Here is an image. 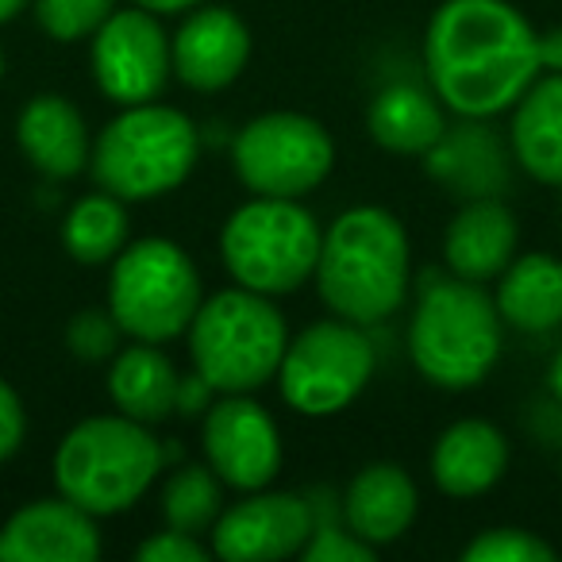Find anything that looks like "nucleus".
<instances>
[{
	"instance_id": "obj_23",
	"label": "nucleus",
	"mask_w": 562,
	"mask_h": 562,
	"mask_svg": "<svg viewBox=\"0 0 562 562\" xmlns=\"http://www.w3.org/2000/svg\"><path fill=\"white\" fill-rule=\"evenodd\" d=\"M493 301L508 328L547 336L562 324V262L547 250L516 255L497 278Z\"/></svg>"
},
{
	"instance_id": "obj_22",
	"label": "nucleus",
	"mask_w": 562,
	"mask_h": 562,
	"mask_svg": "<svg viewBox=\"0 0 562 562\" xmlns=\"http://www.w3.org/2000/svg\"><path fill=\"white\" fill-rule=\"evenodd\" d=\"M178 367L162 344H139L120 347L109 367V401L116 413L132 416L139 424H162L173 416L178 405Z\"/></svg>"
},
{
	"instance_id": "obj_6",
	"label": "nucleus",
	"mask_w": 562,
	"mask_h": 562,
	"mask_svg": "<svg viewBox=\"0 0 562 562\" xmlns=\"http://www.w3.org/2000/svg\"><path fill=\"white\" fill-rule=\"evenodd\" d=\"M189 359L216 393H255L278 378L290 347V324L273 297L243 285L201 301L189 324Z\"/></svg>"
},
{
	"instance_id": "obj_4",
	"label": "nucleus",
	"mask_w": 562,
	"mask_h": 562,
	"mask_svg": "<svg viewBox=\"0 0 562 562\" xmlns=\"http://www.w3.org/2000/svg\"><path fill=\"white\" fill-rule=\"evenodd\" d=\"M162 443L150 436V424L124 413L89 416L74 424L55 447V490L93 513L97 520L135 508L162 470Z\"/></svg>"
},
{
	"instance_id": "obj_28",
	"label": "nucleus",
	"mask_w": 562,
	"mask_h": 562,
	"mask_svg": "<svg viewBox=\"0 0 562 562\" xmlns=\"http://www.w3.org/2000/svg\"><path fill=\"white\" fill-rule=\"evenodd\" d=\"M554 547L524 528H485L462 547V562H551Z\"/></svg>"
},
{
	"instance_id": "obj_11",
	"label": "nucleus",
	"mask_w": 562,
	"mask_h": 562,
	"mask_svg": "<svg viewBox=\"0 0 562 562\" xmlns=\"http://www.w3.org/2000/svg\"><path fill=\"white\" fill-rule=\"evenodd\" d=\"M89 66L93 81L112 104H147L166 93L173 78L170 35L162 27V16L139 9H116L104 27L93 35Z\"/></svg>"
},
{
	"instance_id": "obj_5",
	"label": "nucleus",
	"mask_w": 562,
	"mask_h": 562,
	"mask_svg": "<svg viewBox=\"0 0 562 562\" xmlns=\"http://www.w3.org/2000/svg\"><path fill=\"white\" fill-rule=\"evenodd\" d=\"M201 155L196 124L173 104H127L97 132L89 173L97 189L139 204L166 196L189 181Z\"/></svg>"
},
{
	"instance_id": "obj_2",
	"label": "nucleus",
	"mask_w": 562,
	"mask_h": 562,
	"mask_svg": "<svg viewBox=\"0 0 562 562\" xmlns=\"http://www.w3.org/2000/svg\"><path fill=\"white\" fill-rule=\"evenodd\" d=\"M313 281L331 316L362 328L390 321L413 285V243L405 224L382 204L339 212L324 227Z\"/></svg>"
},
{
	"instance_id": "obj_24",
	"label": "nucleus",
	"mask_w": 562,
	"mask_h": 562,
	"mask_svg": "<svg viewBox=\"0 0 562 562\" xmlns=\"http://www.w3.org/2000/svg\"><path fill=\"white\" fill-rule=\"evenodd\" d=\"M367 132L390 155H428L447 132V109L431 89L413 81H393L370 101Z\"/></svg>"
},
{
	"instance_id": "obj_37",
	"label": "nucleus",
	"mask_w": 562,
	"mask_h": 562,
	"mask_svg": "<svg viewBox=\"0 0 562 562\" xmlns=\"http://www.w3.org/2000/svg\"><path fill=\"white\" fill-rule=\"evenodd\" d=\"M35 0H0V24H12L16 16H24Z\"/></svg>"
},
{
	"instance_id": "obj_14",
	"label": "nucleus",
	"mask_w": 562,
	"mask_h": 562,
	"mask_svg": "<svg viewBox=\"0 0 562 562\" xmlns=\"http://www.w3.org/2000/svg\"><path fill=\"white\" fill-rule=\"evenodd\" d=\"M250 27L224 4H196L170 35L173 78L193 93H220L235 86L250 63Z\"/></svg>"
},
{
	"instance_id": "obj_34",
	"label": "nucleus",
	"mask_w": 562,
	"mask_h": 562,
	"mask_svg": "<svg viewBox=\"0 0 562 562\" xmlns=\"http://www.w3.org/2000/svg\"><path fill=\"white\" fill-rule=\"evenodd\" d=\"M539 70L562 74V27L539 32Z\"/></svg>"
},
{
	"instance_id": "obj_27",
	"label": "nucleus",
	"mask_w": 562,
	"mask_h": 562,
	"mask_svg": "<svg viewBox=\"0 0 562 562\" xmlns=\"http://www.w3.org/2000/svg\"><path fill=\"white\" fill-rule=\"evenodd\" d=\"M120 9V0H35V24L55 43H81L93 40L104 20Z\"/></svg>"
},
{
	"instance_id": "obj_36",
	"label": "nucleus",
	"mask_w": 562,
	"mask_h": 562,
	"mask_svg": "<svg viewBox=\"0 0 562 562\" xmlns=\"http://www.w3.org/2000/svg\"><path fill=\"white\" fill-rule=\"evenodd\" d=\"M547 390H551V397L562 405V347L554 351L551 367H547Z\"/></svg>"
},
{
	"instance_id": "obj_17",
	"label": "nucleus",
	"mask_w": 562,
	"mask_h": 562,
	"mask_svg": "<svg viewBox=\"0 0 562 562\" xmlns=\"http://www.w3.org/2000/svg\"><path fill=\"white\" fill-rule=\"evenodd\" d=\"M339 513H344L347 528L378 551V547L397 543L413 528L416 513H420V493H416V482L405 467L367 462L347 482L344 497H339Z\"/></svg>"
},
{
	"instance_id": "obj_15",
	"label": "nucleus",
	"mask_w": 562,
	"mask_h": 562,
	"mask_svg": "<svg viewBox=\"0 0 562 562\" xmlns=\"http://www.w3.org/2000/svg\"><path fill=\"white\" fill-rule=\"evenodd\" d=\"M97 554V516L63 493L27 501L0 528V559L9 562H93Z\"/></svg>"
},
{
	"instance_id": "obj_9",
	"label": "nucleus",
	"mask_w": 562,
	"mask_h": 562,
	"mask_svg": "<svg viewBox=\"0 0 562 562\" xmlns=\"http://www.w3.org/2000/svg\"><path fill=\"white\" fill-rule=\"evenodd\" d=\"M374 367L378 355L362 324H351L344 316L316 321L290 336L285 359L278 367L281 401L297 416L328 420L362 397Z\"/></svg>"
},
{
	"instance_id": "obj_13",
	"label": "nucleus",
	"mask_w": 562,
	"mask_h": 562,
	"mask_svg": "<svg viewBox=\"0 0 562 562\" xmlns=\"http://www.w3.org/2000/svg\"><path fill=\"white\" fill-rule=\"evenodd\" d=\"M316 528L313 501L293 490H250L243 501L224 505L209 531V547L227 562H273L305 551Z\"/></svg>"
},
{
	"instance_id": "obj_26",
	"label": "nucleus",
	"mask_w": 562,
	"mask_h": 562,
	"mask_svg": "<svg viewBox=\"0 0 562 562\" xmlns=\"http://www.w3.org/2000/svg\"><path fill=\"white\" fill-rule=\"evenodd\" d=\"M224 513V482L209 462H186L162 485V520L166 528L209 536Z\"/></svg>"
},
{
	"instance_id": "obj_7",
	"label": "nucleus",
	"mask_w": 562,
	"mask_h": 562,
	"mask_svg": "<svg viewBox=\"0 0 562 562\" xmlns=\"http://www.w3.org/2000/svg\"><path fill=\"white\" fill-rule=\"evenodd\" d=\"M321 239L324 227L301 201L250 196L220 227V258L235 285L278 301L313 281Z\"/></svg>"
},
{
	"instance_id": "obj_1",
	"label": "nucleus",
	"mask_w": 562,
	"mask_h": 562,
	"mask_svg": "<svg viewBox=\"0 0 562 562\" xmlns=\"http://www.w3.org/2000/svg\"><path fill=\"white\" fill-rule=\"evenodd\" d=\"M424 74L459 120H493L539 78V32L508 0H443L424 27Z\"/></svg>"
},
{
	"instance_id": "obj_31",
	"label": "nucleus",
	"mask_w": 562,
	"mask_h": 562,
	"mask_svg": "<svg viewBox=\"0 0 562 562\" xmlns=\"http://www.w3.org/2000/svg\"><path fill=\"white\" fill-rule=\"evenodd\" d=\"M135 559L139 562H209L212 547H204L201 536L166 528V531H155V536L143 539L139 551H135Z\"/></svg>"
},
{
	"instance_id": "obj_12",
	"label": "nucleus",
	"mask_w": 562,
	"mask_h": 562,
	"mask_svg": "<svg viewBox=\"0 0 562 562\" xmlns=\"http://www.w3.org/2000/svg\"><path fill=\"white\" fill-rule=\"evenodd\" d=\"M204 462L227 490H266L281 470V431L250 393H220L201 416Z\"/></svg>"
},
{
	"instance_id": "obj_25",
	"label": "nucleus",
	"mask_w": 562,
	"mask_h": 562,
	"mask_svg": "<svg viewBox=\"0 0 562 562\" xmlns=\"http://www.w3.org/2000/svg\"><path fill=\"white\" fill-rule=\"evenodd\" d=\"M127 243H132L127 201H120L109 189L74 201V209L63 220V247L81 266H112V258Z\"/></svg>"
},
{
	"instance_id": "obj_38",
	"label": "nucleus",
	"mask_w": 562,
	"mask_h": 562,
	"mask_svg": "<svg viewBox=\"0 0 562 562\" xmlns=\"http://www.w3.org/2000/svg\"><path fill=\"white\" fill-rule=\"evenodd\" d=\"M0 78H4V50H0Z\"/></svg>"
},
{
	"instance_id": "obj_29",
	"label": "nucleus",
	"mask_w": 562,
	"mask_h": 562,
	"mask_svg": "<svg viewBox=\"0 0 562 562\" xmlns=\"http://www.w3.org/2000/svg\"><path fill=\"white\" fill-rule=\"evenodd\" d=\"M313 516H316V528H313V536H308L305 551H301L305 562H370L378 554L374 547L362 543V539L347 528L339 505L331 516H324V508L313 505Z\"/></svg>"
},
{
	"instance_id": "obj_35",
	"label": "nucleus",
	"mask_w": 562,
	"mask_h": 562,
	"mask_svg": "<svg viewBox=\"0 0 562 562\" xmlns=\"http://www.w3.org/2000/svg\"><path fill=\"white\" fill-rule=\"evenodd\" d=\"M127 4H139V9L155 12V16H186L189 9H196L204 0H127Z\"/></svg>"
},
{
	"instance_id": "obj_3",
	"label": "nucleus",
	"mask_w": 562,
	"mask_h": 562,
	"mask_svg": "<svg viewBox=\"0 0 562 562\" xmlns=\"http://www.w3.org/2000/svg\"><path fill=\"white\" fill-rule=\"evenodd\" d=\"M505 347L497 301L467 278H436L416 297L408 321V359L436 390H474L493 374Z\"/></svg>"
},
{
	"instance_id": "obj_33",
	"label": "nucleus",
	"mask_w": 562,
	"mask_h": 562,
	"mask_svg": "<svg viewBox=\"0 0 562 562\" xmlns=\"http://www.w3.org/2000/svg\"><path fill=\"white\" fill-rule=\"evenodd\" d=\"M216 397L220 393L212 390V382H204V378L193 370V374L178 378V405H173V413L178 416H204Z\"/></svg>"
},
{
	"instance_id": "obj_21",
	"label": "nucleus",
	"mask_w": 562,
	"mask_h": 562,
	"mask_svg": "<svg viewBox=\"0 0 562 562\" xmlns=\"http://www.w3.org/2000/svg\"><path fill=\"white\" fill-rule=\"evenodd\" d=\"M508 150L524 173L562 189V74H539L513 104Z\"/></svg>"
},
{
	"instance_id": "obj_16",
	"label": "nucleus",
	"mask_w": 562,
	"mask_h": 562,
	"mask_svg": "<svg viewBox=\"0 0 562 562\" xmlns=\"http://www.w3.org/2000/svg\"><path fill=\"white\" fill-rule=\"evenodd\" d=\"M520 255V224L501 196H470L459 204L443 232V258L454 278L497 281L505 266Z\"/></svg>"
},
{
	"instance_id": "obj_20",
	"label": "nucleus",
	"mask_w": 562,
	"mask_h": 562,
	"mask_svg": "<svg viewBox=\"0 0 562 562\" xmlns=\"http://www.w3.org/2000/svg\"><path fill=\"white\" fill-rule=\"evenodd\" d=\"M508 470V439L497 424L454 420L431 447V477L454 501H470L490 493Z\"/></svg>"
},
{
	"instance_id": "obj_8",
	"label": "nucleus",
	"mask_w": 562,
	"mask_h": 562,
	"mask_svg": "<svg viewBox=\"0 0 562 562\" xmlns=\"http://www.w3.org/2000/svg\"><path fill=\"white\" fill-rule=\"evenodd\" d=\"M204 285L196 262L162 235L132 239L109 266V313L127 339L170 344L186 336Z\"/></svg>"
},
{
	"instance_id": "obj_30",
	"label": "nucleus",
	"mask_w": 562,
	"mask_h": 562,
	"mask_svg": "<svg viewBox=\"0 0 562 562\" xmlns=\"http://www.w3.org/2000/svg\"><path fill=\"white\" fill-rule=\"evenodd\" d=\"M120 339L127 336L109 308H86L66 324V347L81 362H112V355L120 351Z\"/></svg>"
},
{
	"instance_id": "obj_18",
	"label": "nucleus",
	"mask_w": 562,
	"mask_h": 562,
	"mask_svg": "<svg viewBox=\"0 0 562 562\" xmlns=\"http://www.w3.org/2000/svg\"><path fill=\"white\" fill-rule=\"evenodd\" d=\"M16 143L27 162L55 181L86 173L93 158V132L78 104L63 93H40L20 109Z\"/></svg>"
},
{
	"instance_id": "obj_10",
	"label": "nucleus",
	"mask_w": 562,
	"mask_h": 562,
	"mask_svg": "<svg viewBox=\"0 0 562 562\" xmlns=\"http://www.w3.org/2000/svg\"><path fill=\"white\" fill-rule=\"evenodd\" d=\"M235 178L255 196L301 201L328 181L336 166V143L321 120L305 112H262L247 120L232 143Z\"/></svg>"
},
{
	"instance_id": "obj_32",
	"label": "nucleus",
	"mask_w": 562,
	"mask_h": 562,
	"mask_svg": "<svg viewBox=\"0 0 562 562\" xmlns=\"http://www.w3.org/2000/svg\"><path fill=\"white\" fill-rule=\"evenodd\" d=\"M24 436H27L24 401H20V393L0 378V462H9L12 454L24 447Z\"/></svg>"
},
{
	"instance_id": "obj_19",
	"label": "nucleus",
	"mask_w": 562,
	"mask_h": 562,
	"mask_svg": "<svg viewBox=\"0 0 562 562\" xmlns=\"http://www.w3.org/2000/svg\"><path fill=\"white\" fill-rule=\"evenodd\" d=\"M508 155L513 150L485 127V120H462L447 127L424 155V170L459 201L501 196V189L508 186Z\"/></svg>"
}]
</instances>
